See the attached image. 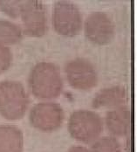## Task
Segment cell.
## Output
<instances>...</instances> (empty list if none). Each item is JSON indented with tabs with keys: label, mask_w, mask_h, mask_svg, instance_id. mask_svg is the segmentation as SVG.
<instances>
[{
	"label": "cell",
	"mask_w": 137,
	"mask_h": 152,
	"mask_svg": "<svg viewBox=\"0 0 137 152\" xmlns=\"http://www.w3.org/2000/svg\"><path fill=\"white\" fill-rule=\"evenodd\" d=\"M28 84L32 94L39 98H52L63 88L59 67L51 62H39L31 71Z\"/></svg>",
	"instance_id": "6da1fadb"
},
{
	"label": "cell",
	"mask_w": 137,
	"mask_h": 152,
	"mask_svg": "<svg viewBox=\"0 0 137 152\" xmlns=\"http://www.w3.org/2000/svg\"><path fill=\"white\" fill-rule=\"evenodd\" d=\"M52 22L54 30L64 36H74L82 28V16L77 7L69 1L55 2Z\"/></svg>",
	"instance_id": "7a4b0ae2"
},
{
	"label": "cell",
	"mask_w": 137,
	"mask_h": 152,
	"mask_svg": "<svg viewBox=\"0 0 137 152\" xmlns=\"http://www.w3.org/2000/svg\"><path fill=\"white\" fill-rule=\"evenodd\" d=\"M27 94L24 86L15 80L0 82V112L15 116L24 112L27 104Z\"/></svg>",
	"instance_id": "3957f363"
},
{
	"label": "cell",
	"mask_w": 137,
	"mask_h": 152,
	"mask_svg": "<svg viewBox=\"0 0 137 152\" xmlns=\"http://www.w3.org/2000/svg\"><path fill=\"white\" fill-rule=\"evenodd\" d=\"M65 73L69 84L76 89L88 90L94 88L98 82L97 72L87 59L77 58L68 61Z\"/></svg>",
	"instance_id": "277c9868"
},
{
	"label": "cell",
	"mask_w": 137,
	"mask_h": 152,
	"mask_svg": "<svg viewBox=\"0 0 137 152\" xmlns=\"http://www.w3.org/2000/svg\"><path fill=\"white\" fill-rule=\"evenodd\" d=\"M23 31L28 36L39 37L46 33L47 18L46 7L41 1H24L20 14Z\"/></svg>",
	"instance_id": "5b68a950"
},
{
	"label": "cell",
	"mask_w": 137,
	"mask_h": 152,
	"mask_svg": "<svg viewBox=\"0 0 137 152\" xmlns=\"http://www.w3.org/2000/svg\"><path fill=\"white\" fill-rule=\"evenodd\" d=\"M87 38L94 44L106 45L114 36V25L110 17L105 12H93L84 23Z\"/></svg>",
	"instance_id": "8992f818"
},
{
	"label": "cell",
	"mask_w": 137,
	"mask_h": 152,
	"mask_svg": "<svg viewBox=\"0 0 137 152\" xmlns=\"http://www.w3.org/2000/svg\"><path fill=\"white\" fill-rule=\"evenodd\" d=\"M24 31L22 27L15 23L0 19V43L4 45H13L21 40Z\"/></svg>",
	"instance_id": "52a82bcc"
},
{
	"label": "cell",
	"mask_w": 137,
	"mask_h": 152,
	"mask_svg": "<svg viewBox=\"0 0 137 152\" xmlns=\"http://www.w3.org/2000/svg\"><path fill=\"white\" fill-rule=\"evenodd\" d=\"M125 88L120 86H115L101 89V91L98 93L96 96V101L99 105H106L107 103L112 104L121 102L125 99Z\"/></svg>",
	"instance_id": "ba28073f"
},
{
	"label": "cell",
	"mask_w": 137,
	"mask_h": 152,
	"mask_svg": "<svg viewBox=\"0 0 137 152\" xmlns=\"http://www.w3.org/2000/svg\"><path fill=\"white\" fill-rule=\"evenodd\" d=\"M23 5H24V1L21 0H13V1L1 0L0 11L12 18H17L20 17Z\"/></svg>",
	"instance_id": "9c48e42d"
},
{
	"label": "cell",
	"mask_w": 137,
	"mask_h": 152,
	"mask_svg": "<svg viewBox=\"0 0 137 152\" xmlns=\"http://www.w3.org/2000/svg\"><path fill=\"white\" fill-rule=\"evenodd\" d=\"M12 62V53L7 46L0 43V75L8 70Z\"/></svg>",
	"instance_id": "30bf717a"
}]
</instances>
